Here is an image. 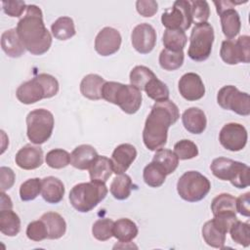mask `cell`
<instances>
[{"mask_svg": "<svg viewBox=\"0 0 250 250\" xmlns=\"http://www.w3.org/2000/svg\"><path fill=\"white\" fill-rule=\"evenodd\" d=\"M179 118V108L172 101L156 102L145 122L143 141L146 147L151 151L162 148L167 143L169 127Z\"/></svg>", "mask_w": 250, "mask_h": 250, "instance_id": "6da1fadb", "label": "cell"}, {"mask_svg": "<svg viewBox=\"0 0 250 250\" xmlns=\"http://www.w3.org/2000/svg\"><path fill=\"white\" fill-rule=\"evenodd\" d=\"M17 32L30 54H45L52 45V35L45 26L43 13L36 5H27L24 16L17 24Z\"/></svg>", "mask_w": 250, "mask_h": 250, "instance_id": "7a4b0ae2", "label": "cell"}, {"mask_svg": "<svg viewBox=\"0 0 250 250\" xmlns=\"http://www.w3.org/2000/svg\"><path fill=\"white\" fill-rule=\"evenodd\" d=\"M59 89V82L53 75L40 73L32 79L21 83L16 91V97L21 104H31L42 99L56 96Z\"/></svg>", "mask_w": 250, "mask_h": 250, "instance_id": "3957f363", "label": "cell"}, {"mask_svg": "<svg viewBox=\"0 0 250 250\" xmlns=\"http://www.w3.org/2000/svg\"><path fill=\"white\" fill-rule=\"evenodd\" d=\"M102 98L118 105L127 114L136 113L142 105V93L136 87L115 81H105L102 89Z\"/></svg>", "mask_w": 250, "mask_h": 250, "instance_id": "277c9868", "label": "cell"}, {"mask_svg": "<svg viewBox=\"0 0 250 250\" xmlns=\"http://www.w3.org/2000/svg\"><path fill=\"white\" fill-rule=\"evenodd\" d=\"M107 194L105 183L88 182L75 185L69 191V201L72 207L81 213L93 210Z\"/></svg>", "mask_w": 250, "mask_h": 250, "instance_id": "5b68a950", "label": "cell"}, {"mask_svg": "<svg viewBox=\"0 0 250 250\" xmlns=\"http://www.w3.org/2000/svg\"><path fill=\"white\" fill-rule=\"evenodd\" d=\"M210 169L216 178L222 181H229L237 188H245L250 185V169L245 163L230 158L218 157L212 161Z\"/></svg>", "mask_w": 250, "mask_h": 250, "instance_id": "8992f818", "label": "cell"}, {"mask_svg": "<svg viewBox=\"0 0 250 250\" xmlns=\"http://www.w3.org/2000/svg\"><path fill=\"white\" fill-rule=\"evenodd\" d=\"M210 188V181L197 171L184 173L177 182L178 194L188 202L202 200L208 194Z\"/></svg>", "mask_w": 250, "mask_h": 250, "instance_id": "52a82bcc", "label": "cell"}, {"mask_svg": "<svg viewBox=\"0 0 250 250\" xmlns=\"http://www.w3.org/2000/svg\"><path fill=\"white\" fill-rule=\"evenodd\" d=\"M54 115L45 108L31 110L26 116V135L34 145H42L47 142L54 129Z\"/></svg>", "mask_w": 250, "mask_h": 250, "instance_id": "ba28073f", "label": "cell"}, {"mask_svg": "<svg viewBox=\"0 0 250 250\" xmlns=\"http://www.w3.org/2000/svg\"><path fill=\"white\" fill-rule=\"evenodd\" d=\"M214 38V29L209 22L195 24L189 37L188 57L194 62L206 61L211 55Z\"/></svg>", "mask_w": 250, "mask_h": 250, "instance_id": "9c48e42d", "label": "cell"}, {"mask_svg": "<svg viewBox=\"0 0 250 250\" xmlns=\"http://www.w3.org/2000/svg\"><path fill=\"white\" fill-rule=\"evenodd\" d=\"M218 104L227 110L236 114L248 116L250 114V97L245 92H240L232 85L222 87L217 95Z\"/></svg>", "mask_w": 250, "mask_h": 250, "instance_id": "30bf717a", "label": "cell"}, {"mask_svg": "<svg viewBox=\"0 0 250 250\" xmlns=\"http://www.w3.org/2000/svg\"><path fill=\"white\" fill-rule=\"evenodd\" d=\"M220 57L228 64L248 63L250 62V37L241 35L235 41L231 39L223 41Z\"/></svg>", "mask_w": 250, "mask_h": 250, "instance_id": "8fae6325", "label": "cell"}, {"mask_svg": "<svg viewBox=\"0 0 250 250\" xmlns=\"http://www.w3.org/2000/svg\"><path fill=\"white\" fill-rule=\"evenodd\" d=\"M161 22L166 29L187 30L190 27V5L187 0L175 1L173 6L167 9L161 16Z\"/></svg>", "mask_w": 250, "mask_h": 250, "instance_id": "7c38bea8", "label": "cell"}, {"mask_svg": "<svg viewBox=\"0 0 250 250\" xmlns=\"http://www.w3.org/2000/svg\"><path fill=\"white\" fill-rule=\"evenodd\" d=\"M246 128L239 123H228L223 126L219 134V141L223 147L230 151H239L247 144Z\"/></svg>", "mask_w": 250, "mask_h": 250, "instance_id": "4fadbf2b", "label": "cell"}, {"mask_svg": "<svg viewBox=\"0 0 250 250\" xmlns=\"http://www.w3.org/2000/svg\"><path fill=\"white\" fill-rule=\"evenodd\" d=\"M131 42L134 49L140 54L150 53L156 44V31L148 23H140L131 33Z\"/></svg>", "mask_w": 250, "mask_h": 250, "instance_id": "5bb4252c", "label": "cell"}, {"mask_svg": "<svg viewBox=\"0 0 250 250\" xmlns=\"http://www.w3.org/2000/svg\"><path fill=\"white\" fill-rule=\"evenodd\" d=\"M122 38L119 31L113 27L106 26L99 31L95 38V50L103 56L107 57L115 54L121 46Z\"/></svg>", "mask_w": 250, "mask_h": 250, "instance_id": "9a60e30c", "label": "cell"}, {"mask_svg": "<svg viewBox=\"0 0 250 250\" xmlns=\"http://www.w3.org/2000/svg\"><path fill=\"white\" fill-rule=\"evenodd\" d=\"M181 96L189 102H194L203 98L205 86L201 77L194 72L185 73L178 83Z\"/></svg>", "mask_w": 250, "mask_h": 250, "instance_id": "2e32d148", "label": "cell"}, {"mask_svg": "<svg viewBox=\"0 0 250 250\" xmlns=\"http://www.w3.org/2000/svg\"><path fill=\"white\" fill-rule=\"evenodd\" d=\"M137 157V149L131 144H121L117 146L111 155L113 173L116 175L125 173Z\"/></svg>", "mask_w": 250, "mask_h": 250, "instance_id": "e0dca14e", "label": "cell"}, {"mask_svg": "<svg viewBox=\"0 0 250 250\" xmlns=\"http://www.w3.org/2000/svg\"><path fill=\"white\" fill-rule=\"evenodd\" d=\"M16 164L24 170H33L43 163V150L39 146L26 145L16 154Z\"/></svg>", "mask_w": 250, "mask_h": 250, "instance_id": "ac0fdd59", "label": "cell"}, {"mask_svg": "<svg viewBox=\"0 0 250 250\" xmlns=\"http://www.w3.org/2000/svg\"><path fill=\"white\" fill-rule=\"evenodd\" d=\"M182 122L188 132L198 135L205 131L207 118L202 109L193 106L184 111L182 115Z\"/></svg>", "mask_w": 250, "mask_h": 250, "instance_id": "d6986e66", "label": "cell"}, {"mask_svg": "<svg viewBox=\"0 0 250 250\" xmlns=\"http://www.w3.org/2000/svg\"><path fill=\"white\" fill-rule=\"evenodd\" d=\"M63 183L54 176H48L42 179L41 194L43 199L51 204H57L61 202L64 195Z\"/></svg>", "mask_w": 250, "mask_h": 250, "instance_id": "ffe728a7", "label": "cell"}, {"mask_svg": "<svg viewBox=\"0 0 250 250\" xmlns=\"http://www.w3.org/2000/svg\"><path fill=\"white\" fill-rule=\"evenodd\" d=\"M96 148L90 145H80L70 153V164L79 170H87L97 158Z\"/></svg>", "mask_w": 250, "mask_h": 250, "instance_id": "44dd1931", "label": "cell"}, {"mask_svg": "<svg viewBox=\"0 0 250 250\" xmlns=\"http://www.w3.org/2000/svg\"><path fill=\"white\" fill-rule=\"evenodd\" d=\"M1 47L4 53L10 58H20L25 51L16 28H10L2 33Z\"/></svg>", "mask_w": 250, "mask_h": 250, "instance_id": "7402d4cb", "label": "cell"}, {"mask_svg": "<svg viewBox=\"0 0 250 250\" xmlns=\"http://www.w3.org/2000/svg\"><path fill=\"white\" fill-rule=\"evenodd\" d=\"M204 241L211 247L223 249L226 242L227 231L223 229L213 219L207 221L201 229Z\"/></svg>", "mask_w": 250, "mask_h": 250, "instance_id": "603a6c76", "label": "cell"}, {"mask_svg": "<svg viewBox=\"0 0 250 250\" xmlns=\"http://www.w3.org/2000/svg\"><path fill=\"white\" fill-rule=\"evenodd\" d=\"M219 16L224 35L228 39L232 40L239 33L241 28L239 14L233 9V7H230L220 13Z\"/></svg>", "mask_w": 250, "mask_h": 250, "instance_id": "cb8c5ba5", "label": "cell"}, {"mask_svg": "<svg viewBox=\"0 0 250 250\" xmlns=\"http://www.w3.org/2000/svg\"><path fill=\"white\" fill-rule=\"evenodd\" d=\"M105 83V80L98 75V74H87L83 77L80 83V92L83 95V97L97 101L101 100L102 98V89L104 84Z\"/></svg>", "mask_w": 250, "mask_h": 250, "instance_id": "d4e9b609", "label": "cell"}, {"mask_svg": "<svg viewBox=\"0 0 250 250\" xmlns=\"http://www.w3.org/2000/svg\"><path fill=\"white\" fill-rule=\"evenodd\" d=\"M88 170L92 182L105 183L113 173L111 160L103 155H98Z\"/></svg>", "mask_w": 250, "mask_h": 250, "instance_id": "484cf974", "label": "cell"}, {"mask_svg": "<svg viewBox=\"0 0 250 250\" xmlns=\"http://www.w3.org/2000/svg\"><path fill=\"white\" fill-rule=\"evenodd\" d=\"M48 231V239H59L66 231V223L64 219L57 212L44 213L40 218Z\"/></svg>", "mask_w": 250, "mask_h": 250, "instance_id": "4316f807", "label": "cell"}, {"mask_svg": "<svg viewBox=\"0 0 250 250\" xmlns=\"http://www.w3.org/2000/svg\"><path fill=\"white\" fill-rule=\"evenodd\" d=\"M137 225L128 218H121L114 222L113 236L120 242H129L138 234Z\"/></svg>", "mask_w": 250, "mask_h": 250, "instance_id": "83f0119b", "label": "cell"}, {"mask_svg": "<svg viewBox=\"0 0 250 250\" xmlns=\"http://www.w3.org/2000/svg\"><path fill=\"white\" fill-rule=\"evenodd\" d=\"M21 230V219L12 209L0 211V231L7 236H16Z\"/></svg>", "mask_w": 250, "mask_h": 250, "instance_id": "f1b7e54d", "label": "cell"}, {"mask_svg": "<svg viewBox=\"0 0 250 250\" xmlns=\"http://www.w3.org/2000/svg\"><path fill=\"white\" fill-rule=\"evenodd\" d=\"M53 36L58 40H67L73 37L76 33L74 21L69 17H61L57 19L51 25Z\"/></svg>", "mask_w": 250, "mask_h": 250, "instance_id": "f546056e", "label": "cell"}, {"mask_svg": "<svg viewBox=\"0 0 250 250\" xmlns=\"http://www.w3.org/2000/svg\"><path fill=\"white\" fill-rule=\"evenodd\" d=\"M133 188V184L130 176L127 174H119L117 175L110 184V193L112 196L118 200L127 199Z\"/></svg>", "mask_w": 250, "mask_h": 250, "instance_id": "4dcf8cb0", "label": "cell"}, {"mask_svg": "<svg viewBox=\"0 0 250 250\" xmlns=\"http://www.w3.org/2000/svg\"><path fill=\"white\" fill-rule=\"evenodd\" d=\"M214 216L221 214H236V198L229 193L218 194L211 203Z\"/></svg>", "mask_w": 250, "mask_h": 250, "instance_id": "1f68e13d", "label": "cell"}, {"mask_svg": "<svg viewBox=\"0 0 250 250\" xmlns=\"http://www.w3.org/2000/svg\"><path fill=\"white\" fill-rule=\"evenodd\" d=\"M188 38L185 31L180 29H166L162 36V43L165 49L174 52L183 51Z\"/></svg>", "mask_w": 250, "mask_h": 250, "instance_id": "d6a6232c", "label": "cell"}, {"mask_svg": "<svg viewBox=\"0 0 250 250\" xmlns=\"http://www.w3.org/2000/svg\"><path fill=\"white\" fill-rule=\"evenodd\" d=\"M152 161L157 163L166 173V175L172 174L179 165V158L174 151L167 148H160L156 150Z\"/></svg>", "mask_w": 250, "mask_h": 250, "instance_id": "836d02e7", "label": "cell"}, {"mask_svg": "<svg viewBox=\"0 0 250 250\" xmlns=\"http://www.w3.org/2000/svg\"><path fill=\"white\" fill-rule=\"evenodd\" d=\"M165 171L154 161L148 163L143 172V178L145 183L151 188L161 187L166 179Z\"/></svg>", "mask_w": 250, "mask_h": 250, "instance_id": "e575fe53", "label": "cell"}, {"mask_svg": "<svg viewBox=\"0 0 250 250\" xmlns=\"http://www.w3.org/2000/svg\"><path fill=\"white\" fill-rule=\"evenodd\" d=\"M185 60V55L183 51L174 52L168 49H163L159 55V64L164 70L172 71L180 68Z\"/></svg>", "mask_w": 250, "mask_h": 250, "instance_id": "d590c367", "label": "cell"}, {"mask_svg": "<svg viewBox=\"0 0 250 250\" xmlns=\"http://www.w3.org/2000/svg\"><path fill=\"white\" fill-rule=\"evenodd\" d=\"M144 91L146 96L155 102H163L169 100L170 92L167 85L157 77L152 78L145 87Z\"/></svg>", "mask_w": 250, "mask_h": 250, "instance_id": "8d00e7d4", "label": "cell"}, {"mask_svg": "<svg viewBox=\"0 0 250 250\" xmlns=\"http://www.w3.org/2000/svg\"><path fill=\"white\" fill-rule=\"evenodd\" d=\"M154 77H156L154 72L150 68H148L145 65L135 66L131 70L130 76H129L131 85L136 87L140 91L144 90L146 85Z\"/></svg>", "mask_w": 250, "mask_h": 250, "instance_id": "74e56055", "label": "cell"}, {"mask_svg": "<svg viewBox=\"0 0 250 250\" xmlns=\"http://www.w3.org/2000/svg\"><path fill=\"white\" fill-rule=\"evenodd\" d=\"M231 239L236 242L237 244L248 247L250 244V227L249 223H243L240 221H236L232 224L229 230Z\"/></svg>", "mask_w": 250, "mask_h": 250, "instance_id": "f35d334b", "label": "cell"}, {"mask_svg": "<svg viewBox=\"0 0 250 250\" xmlns=\"http://www.w3.org/2000/svg\"><path fill=\"white\" fill-rule=\"evenodd\" d=\"M114 222L108 218L99 219L92 226V234L99 241H106L113 236Z\"/></svg>", "mask_w": 250, "mask_h": 250, "instance_id": "ab89813d", "label": "cell"}, {"mask_svg": "<svg viewBox=\"0 0 250 250\" xmlns=\"http://www.w3.org/2000/svg\"><path fill=\"white\" fill-rule=\"evenodd\" d=\"M42 188V180L39 178L28 179L20 187V197L22 201H30L35 199Z\"/></svg>", "mask_w": 250, "mask_h": 250, "instance_id": "60d3db41", "label": "cell"}, {"mask_svg": "<svg viewBox=\"0 0 250 250\" xmlns=\"http://www.w3.org/2000/svg\"><path fill=\"white\" fill-rule=\"evenodd\" d=\"M190 5V17L191 22L194 24L207 22L210 16L209 4L205 0L188 1Z\"/></svg>", "mask_w": 250, "mask_h": 250, "instance_id": "b9f144b4", "label": "cell"}, {"mask_svg": "<svg viewBox=\"0 0 250 250\" xmlns=\"http://www.w3.org/2000/svg\"><path fill=\"white\" fill-rule=\"evenodd\" d=\"M45 161L53 169H62L70 163V154L62 148H55L47 152Z\"/></svg>", "mask_w": 250, "mask_h": 250, "instance_id": "7bdbcfd3", "label": "cell"}, {"mask_svg": "<svg viewBox=\"0 0 250 250\" xmlns=\"http://www.w3.org/2000/svg\"><path fill=\"white\" fill-rule=\"evenodd\" d=\"M174 152L179 159L187 160L194 158L198 155V147L193 142L185 139L175 144Z\"/></svg>", "mask_w": 250, "mask_h": 250, "instance_id": "ee69618b", "label": "cell"}, {"mask_svg": "<svg viewBox=\"0 0 250 250\" xmlns=\"http://www.w3.org/2000/svg\"><path fill=\"white\" fill-rule=\"evenodd\" d=\"M26 236L33 241H42L48 238V231L44 222L40 219L29 223L26 228Z\"/></svg>", "mask_w": 250, "mask_h": 250, "instance_id": "f6af8a7d", "label": "cell"}, {"mask_svg": "<svg viewBox=\"0 0 250 250\" xmlns=\"http://www.w3.org/2000/svg\"><path fill=\"white\" fill-rule=\"evenodd\" d=\"M26 4L24 1L21 0H8V1H2V8L6 15L13 17V18H19L22 15L23 11L26 10Z\"/></svg>", "mask_w": 250, "mask_h": 250, "instance_id": "bcb514c9", "label": "cell"}, {"mask_svg": "<svg viewBox=\"0 0 250 250\" xmlns=\"http://www.w3.org/2000/svg\"><path fill=\"white\" fill-rule=\"evenodd\" d=\"M136 9L141 16L150 18L156 14L158 4L154 0H138L136 2Z\"/></svg>", "mask_w": 250, "mask_h": 250, "instance_id": "7dc6e473", "label": "cell"}, {"mask_svg": "<svg viewBox=\"0 0 250 250\" xmlns=\"http://www.w3.org/2000/svg\"><path fill=\"white\" fill-rule=\"evenodd\" d=\"M15 179H16L15 172L11 168L5 167V166L0 167V188H1V191H6V190L10 189L15 183Z\"/></svg>", "mask_w": 250, "mask_h": 250, "instance_id": "c3c4849f", "label": "cell"}, {"mask_svg": "<svg viewBox=\"0 0 250 250\" xmlns=\"http://www.w3.org/2000/svg\"><path fill=\"white\" fill-rule=\"evenodd\" d=\"M236 212L245 217L250 216V192L240 194L236 198Z\"/></svg>", "mask_w": 250, "mask_h": 250, "instance_id": "681fc988", "label": "cell"}, {"mask_svg": "<svg viewBox=\"0 0 250 250\" xmlns=\"http://www.w3.org/2000/svg\"><path fill=\"white\" fill-rule=\"evenodd\" d=\"M247 1L245 2H242V1H239V2H234V1H231V0H220V1H214V5L216 6V10H217V13L220 14L222 13L223 11H225L226 9L228 8H230V7H233L234 5H238V4H242V3H246Z\"/></svg>", "mask_w": 250, "mask_h": 250, "instance_id": "f907efd6", "label": "cell"}, {"mask_svg": "<svg viewBox=\"0 0 250 250\" xmlns=\"http://www.w3.org/2000/svg\"><path fill=\"white\" fill-rule=\"evenodd\" d=\"M1 200H0V211L1 210H10L13 208V202L10 196H8L5 191H1Z\"/></svg>", "mask_w": 250, "mask_h": 250, "instance_id": "816d5d0a", "label": "cell"}]
</instances>
